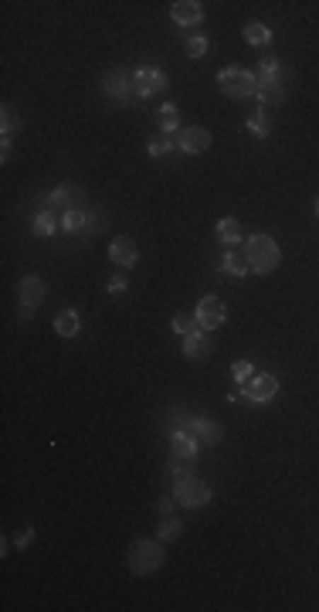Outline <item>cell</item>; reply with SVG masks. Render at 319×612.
Returning a JSON list of instances; mask_svg holds the SVG:
<instances>
[{
    "label": "cell",
    "mask_w": 319,
    "mask_h": 612,
    "mask_svg": "<svg viewBox=\"0 0 319 612\" xmlns=\"http://www.w3.org/2000/svg\"><path fill=\"white\" fill-rule=\"evenodd\" d=\"M255 374V364L252 361H235V368H231V378H235V385L241 388V385H248Z\"/></svg>",
    "instance_id": "83f0119b"
},
{
    "label": "cell",
    "mask_w": 319,
    "mask_h": 612,
    "mask_svg": "<svg viewBox=\"0 0 319 612\" xmlns=\"http://www.w3.org/2000/svg\"><path fill=\"white\" fill-rule=\"evenodd\" d=\"M109 259L116 266H122V269H133L136 262H139V249H136V242L129 235H116L109 242Z\"/></svg>",
    "instance_id": "7c38bea8"
},
{
    "label": "cell",
    "mask_w": 319,
    "mask_h": 612,
    "mask_svg": "<svg viewBox=\"0 0 319 612\" xmlns=\"http://www.w3.org/2000/svg\"><path fill=\"white\" fill-rule=\"evenodd\" d=\"M163 558H167V551H163V544L153 541V538H143V541H133L129 544V551H126V568L133 572V575H153L160 565H163Z\"/></svg>",
    "instance_id": "3957f363"
},
{
    "label": "cell",
    "mask_w": 319,
    "mask_h": 612,
    "mask_svg": "<svg viewBox=\"0 0 319 612\" xmlns=\"http://www.w3.org/2000/svg\"><path fill=\"white\" fill-rule=\"evenodd\" d=\"M241 252H245V259H248V266H252L255 276H269V272H275V269H279V262H282L279 242H275L272 235H252V238H245Z\"/></svg>",
    "instance_id": "6da1fadb"
},
{
    "label": "cell",
    "mask_w": 319,
    "mask_h": 612,
    "mask_svg": "<svg viewBox=\"0 0 319 612\" xmlns=\"http://www.w3.org/2000/svg\"><path fill=\"white\" fill-rule=\"evenodd\" d=\"M31 538H34V531H31V527H24V531H17V538H14L17 551H24V548L31 544Z\"/></svg>",
    "instance_id": "1f68e13d"
},
{
    "label": "cell",
    "mask_w": 319,
    "mask_h": 612,
    "mask_svg": "<svg viewBox=\"0 0 319 612\" xmlns=\"http://www.w3.org/2000/svg\"><path fill=\"white\" fill-rule=\"evenodd\" d=\"M167 89V75L160 68L153 65H143L133 72V96L136 99H150L153 92H163Z\"/></svg>",
    "instance_id": "52a82bcc"
},
{
    "label": "cell",
    "mask_w": 319,
    "mask_h": 612,
    "mask_svg": "<svg viewBox=\"0 0 319 612\" xmlns=\"http://www.w3.org/2000/svg\"><path fill=\"white\" fill-rule=\"evenodd\" d=\"M45 296H48V286H45V279H41V276H24V279L17 283L21 320H31L34 313H37V306L45 303Z\"/></svg>",
    "instance_id": "8992f818"
},
{
    "label": "cell",
    "mask_w": 319,
    "mask_h": 612,
    "mask_svg": "<svg viewBox=\"0 0 319 612\" xmlns=\"http://www.w3.org/2000/svg\"><path fill=\"white\" fill-rule=\"evenodd\" d=\"M122 289H126V279H122V276L109 279V293H122Z\"/></svg>",
    "instance_id": "836d02e7"
},
{
    "label": "cell",
    "mask_w": 319,
    "mask_h": 612,
    "mask_svg": "<svg viewBox=\"0 0 319 612\" xmlns=\"http://www.w3.org/2000/svg\"><path fill=\"white\" fill-rule=\"evenodd\" d=\"M173 497H177V504L187 510H197L204 507V504H211V487L204 483V480H197L194 473H187V476H177V483H173Z\"/></svg>",
    "instance_id": "5b68a950"
},
{
    "label": "cell",
    "mask_w": 319,
    "mask_h": 612,
    "mask_svg": "<svg viewBox=\"0 0 319 612\" xmlns=\"http://www.w3.org/2000/svg\"><path fill=\"white\" fill-rule=\"evenodd\" d=\"M218 238L224 242V245H238L241 242V225H238V218H221L218 221Z\"/></svg>",
    "instance_id": "603a6c76"
},
{
    "label": "cell",
    "mask_w": 319,
    "mask_h": 612,
    "mask_svg": "<svg viewBox=\"0 0 319 612\" xmlns=\"http://www.w3.org/2000/svg\"><path fill=\"white\" fill-rule=\"evenodd\" d=\"M184 51L190 58H204V55H207V38H204V34H190L184 41Z\"/></svg>",
    "instance_id": "4316f807"
},
{
    "label": "cell",
    "mask_w": 319,
    "mask_h": 612,
    "mask_svg": "<svg viewBox=\"0 0 319 612\" xmlns=\"http://www.w3.org/2000/svg\"><path fill=\"white\" fill-rule=\"evenodd\" d=\"M102 89H105V92H109L116 102H126V99H129V89H133V75H126L122 68H116V72H109V75H105Z\"/></svg>",
    "instance_id": "9a60e30c"
},
{
    "label": "cell",
    "mask_w": 319,
    "mask_h": 612,
    "mask_svg": "<svg viewBox=\"0 0 319 612\" xmlns=\"http://www.w3.org/2000/svg\"><path fill=\"white\" fill-rule=\"evenodd\" d=\"M184 429L194 436L197 442H207V446H214V442H221V436H224V429H221L218 422H211V419H201V415H190V419H184Z\"/></svg>",
    "instance_id": "4fadbf2b"
},
{
    "label": "cell",
    "mask_w": 319,
    "mask_h": 612,
    "mask_svg": "<svg viewBox=\"0 0 319 612\" xmlns=\"http://www.w3.org/2000/svg\"><path fill=\"white\" fill-rule=\"evenodd\" d=\"M313 211H316V218H319V194H316V204H313Z\"/></svg>",
    "instance_id": "e575fe53"
},
{
    "label": "cell",
    "mask_w": 319,
    "mask_h": 612,
    "mask_svg": "<svg viewBox=\"0 0 319 612\" xmlns=\"http://www.w3.org/2000/svg\"><path fill=\"white\" fill-rule=\"evenodd\" d=\"M221 272H228V276H235V279H245V276L252 272V266H248L245 252H224V259H221Z\"/></svg>",
    "instance_id": "ac0fdd59"
},
{
    "label": "cell",
    "mask_w": 319,
    "mask_h": 612,
    "mask_svg": "<svg viewBox=\"0 0 319 612\" xmlns=\"http://www.w3.org/2000/svg\"><path fill=\"white\" fill-rule=\"evenodd\" d=\"M248 130H252L258 140H265V136H269V119H265V109H258V113H252V116H248Z\"/></svg>",
    "instance_id": "f546056e"
},
{
    "label": "cell",
    "mask_w": 319,
    "mask_h": 612,
    "mask_svg": "<svg viewBox=\"0 0 319 612\" xmlns=\"http://www.w3.org/2000/svg\"><path fill=\"white\" fill-rule=\"evenodd\" d=\"M156 119H160V130H163V133H173V130L180 126V109H177L173 102H163L160 113H156Z\"/></svg>",
    "instance_id": "cb8c5ba5"
},
{
    "label": "cell",
    "mask_w": 319,
    "mask_h": 612,
    "mask_svg": "<svg viewBox=\"0 0 319 612\" xmlns=\"http://www.w3.org/2000/svg\"><path fill=\"white\" fill-rule=\"evenodd\" d=\"M180 351H184L187 361H204V357L214 354V330H194L190 337H184V344H180Z\"/></svg>",
    "instance_id": "9c48e42d"
},
{
    "label": "cell",
    "mask_w": 319,
    "mask_h": 612,
    "mask_svg": "<svg viewBox=\"0 0 319 612\" xmlns=\"http://www.w3.org/2000/svg\"><path fill=\"white\" fill-rule=\"evenodd\" d=\"M173 330H177L180 337H190L194 330H201V323H197V317H184V313H177V317H173Z\"/></svg>",
    "instance_id": "f1b7e54d"
},
{
    "label": "cell",
    "mask_w": 319,
    "mask_h": 612,
    "mask_svg": "<svg viewBox=\"0 0 319 612\" xmlns=\"http://www.w3.org/2000/svg\"><path fill=\"white\" fill-rule=\"evenodd\" d=\"M54 334H58V337H79V334H82V317H79L75 310H62V313L54 317Z\"/></svg>",
    "instance_id": "e0dca14e"
},
{
    "label": "cell",
    "mask_w": 319,
    "mask_h": 612,
    "mask_svg": "<svg viewBox=\"0 0 319 612\" xmlns=\"http://www.w3.org/2000/svg\"><path fill=\"white\" fill-rule=\"evenodd\" d=\"M85 225H88V215H85L82 208H68L65 215H62V232H68V235L82 232Z\"/></svg>",
    "instance_id": "7402d4cb"
},
{
    "label": "cell",
    "mask_w": 319,
    "mask_h": 612,
    "mask_svg": "<svg viewBox=\"0 0 319 612\" xmlns=\"http://www.w3.org/2000/svg\"><path fill=\"white\" fill-rule=\"evenodd\" d=\"M275 391H279V378L275 374H252V381L241 385V398H248L252 405H265V402L275 398Z\"/></svg>",
    "instance_id": "ba28073f"
},
{
    "label": "cell",
    "mask_w": 319,
    "mask_h": 612,
    "mask_svg": "<svg viewBox=\"0 0 319 612\" xmlns=\"http://www.w3.org/2000/svg\"><path fill=\"white\" fill-rule=\"evenodd\" d=\"M58 228H62V225L54 221V215H51V211H37V215H34V221H31V232L37 238H51Z\"/></svg>",
    "instance_id": "d6986e66"
},
{
    "label": "cell",
    "mask_w": 319,
    "mask_h": 612,
    "mask_svg": "<svg viewBox=\"0 0 319 612\" xmlns=\"http://www.w3.org/2000/svg\"><path fill=\"white\" fill-rule=\"evenodd\" d=\"M245 41H248V45H255V48L269 45V41H272L269 24H262V21H255V24H248V28H245Z\"/></svg>",
    "instance_id": "d4e9b609"
},
{
    "label": "cell",
    "mask_w": 319,
    "mask_h": 612,
    "mask_svg": "<svg viewBox=\"0 0 319 612\" xmlns=\"http://www.w3.org/2000/svg\"><path fill=\"white\" fill-rule=\"evenodd\" d=\"M21 130V116H17L14 106H4L0 109V140H11Z\"/></svg>",
    "instance_id": "44dd1931"
},
{
    "label": "cell",
    "mask_w": 319,
    "mask_h": 612,
    "mask_svg": "<svg viewBox=\"0 0 319 612\" xmlns=\"http://www.w3.org/2000/svg\"><path fill=\"white\" fill-rule=\"evenodd\" d=\"M173 507H177V497H163V500H160V514H163V517L173 514Z\"/></svg>",
    "instance_id": "d6a6232c"
},
{
    "label": "cell",
    "mask_w": 319,
    "mask_h": 612,
    "mask_svg": "<svg viewBox=\"0 0 319 612\" xmlns=\"http://www.w3.org/2000/svg\"><path fill=\"white\" fill-rule=\"evenodd\" d=\"M286 82H289V72L279 65V58H265L262 62V75H258V92H255V99L262 102V109L265 106H279L286 99Z\"/></svg>",
    "instance_id": "7a4b0ae2"
},
{
    "label": "cell",
    "mask_w": 319,
    "mask_h": 612,
    "mask_svg": "<svg viewBox=\"0 0 319 612\" xmlns=\"http://www.w3.org/2000/svg\"><path fill=\"white\" fill-rule=\"evenodd\" d=\"M170 147H173V143H170L167 136H150V140H146V153H150V157H163Z\"/></svg>",
    "instance_id": "4dcf8cb0"
},
{
    "label": "cell",
    "mask_w": 319,
    "mask_h": 612,
    "mask_svg": "<svg viewBox=\"0 0 319 612\" xmlns=\"http://www.w3.org/2000/svg\"><path fill=\"white\" fill-rule=\"evenodd\" d=\"M170 449H173V459H180V463H190V459L197 456V439L187 432V429H177L173 436H170Z\"/></svg>",
    "instance_id": "2e32d148"
},
{
    "label": "cell",
    "mask_w": 319,
    "mask_h": 612,
    "mask_svg": "<svg viewBox=\"0 0 319 612\" xmlns=\"http://www.w3.org/2000/svg\"><path fill=\"white\" fill-rule=\"evenodd\" d=\"M218 89L228 99H252L258 92V79L248 68H224V72H218Z\"/></svg>",
    "instance_id": "277c9868"
},
{
    "label": "cell",
    "mask_w": 319,
    "mask_h": 612,
    "mask_svg": "<svg viewBox=\"0 0 319 612\" xmlns=\"http://www.w3.org/2000/svg\"><path fill=\"white\" fill-rule=\"evenodd\" d=\"M211 130L207 126H184L180 130V140H177V147L184 153H190V157H197V153H204V150H211Z\"/></svg>",
    "instance_id": "30bf717a"
},
{
    "label": "cell",
    "mask_w": 319,
    "mask_h": 612,
    "mask_svg": "<svg viewBox=\"0 0 319 612\" xmlns=\"http://www.w3.org/2000/svg\"><path fill=\"white\" fill-rule=\"evenodd\" d=\"M197 323H201L204 330H218L221 323L228 320V310H224V303H221L218 296H204L201 303H197Z\"/></svg>",
    "instance_id": "8fae6325"
},
{
    "label": "cell",
    "mask_w": 319,
    "mask_h": 612,
    "mask_svg": "<svg viewBox=\"0 0 319 612\" xmlns=\"http://www.w3.org/2000/svg\"><path fill=\"white\" fill-rule=\"evenodd\" d=\"M180 531H184V524H180V521H177V517H163V524H160V534H156V538H160V541H173V538H180Z\"/></svg>",
    "instance_id": "484cf974"
},
{
    "label": "cell",
    "mask_w": 319,
    "mask_h": 612,
    "mask_svg": "<svg viewBox=\"0 0 319 612\" xmlns=\"http://www.w3.org/2000/svg\"><path fill=\"white\" fill-rule=\"evenodd\" d=\"M170 17L180 28H194V24L204 21V4H197V0H173L170 4Z\"/></svg>",
    "instance_id": "5bb4252c"
},
{
    "label": "cell",
    "mask_w": 319,
    "mask_h": 612,
    "mask_svg": "<svg viewBox=\"0 0 319 612\" xmlns=\"http://www.w3.org/2000/svg\"><path fill=\"white\" fill-rule=\"evenodd\" d=\"M75 198H79V187H75V184H62V187H54V191L48 194V208H65V211H68Z\"/></svg>",
    "instance_id": "ffe728a7"
}]
</instances>
